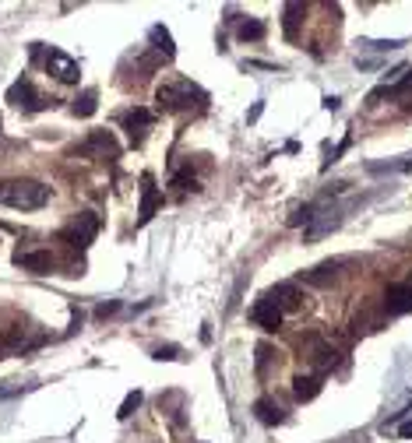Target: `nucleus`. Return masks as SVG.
Here are the masks:
<instances>
[{
	"instance_id": "nucleus-16",
	"label": "nucleus",
	"mask_w": 412,
	"mask_h": 443,
	"mask_svg": "<svg viewBox=\"0 0 412 443\" xmlns=\"http://www.w3.org/2000/svg\"><path fill=\"white\" fill-rule=\"evenodd\" d=\"M148 39L155 43V50H159L166 60H173V57H176V46H173V36H169V29H166V25H152V29H148Z\"/></svg>"
},
{
	"instance_id": "nucleus-5",
	"label": "nucleus",
	"mask_w": 412,
	"mask_h": 443,
	"mask_svg": "<svg viewBox=\"0 0 412 443\" xmlns=\"http://www.w3.org/2000/svg\"><path fill=\"white\" fill-rule=\"evenodd\" d=\"M46 71H50L57 81H64V85H74V81L81 78L78 60H74V57H67L64 50H46Z\"/></svg>"
},
{
	"instance_id": "nucleus-8",
	"label": "nucleus",
	"mask_w": 412,
	"mask_h": 443,
	"mask_svg": "<svg viewBox=\"0 0 412 443\" xmlns=\"http://www.w3.org/2000/svg\"><path fill=\"white\" fill-rule=\"evenodd\" d=\"M384 313H387V317H405V313H412V289H408V285H387V289H384Z\"/></svg>"
},
{
	"instance_id": "nucleus-1",
	"label": "nucleus",
	"mask_w": 412,
	"mask_h": 443,
	"mask_svg": "<svg viewBox=\"0 0 412 443\" xmlns=\"http://www.w3.org/2000/svg\"><path fill=\"white\" fill-rule=\"evenodd\" d=\"M50 200V186L39 179H8L0 183V204L18 207V211H36Z\"/></svg>"
},
{
	"instance_id": "nucleus-17",
	"label": "nucleus",
	"mask_w": 412,
	"mask_h": 443,
	"mask_svg": "<svg viewBox=\"0 0 412 443\" xmlns=\"http://www.w3.org/2000/svg\"><path fill=\"white\" fill-rule=\"evenodd\" d=\"M254 411H258V418L265 422V425H279V422H286V415H282V408L272 401V397H261L258 404H254Z\"/></svg>"
},
{
	"instance_id": "nucleus-28",
	"label": "nucleus",
	"mask_w": 412,
	"mask_h": 443,
	"mask_svg": "<svg viewBox=\"0 0 412 443\" xmlns=\"http://www.w3.org/2000/svg\"><path fill=\"white\" fill-rule=\"evenodd\" d=\"M4 394H8V387H0V397H4Z\"/></svg>"
},
{
	"instance_id": "nucleus-23",
	"label": "nucleus",
	"mask_w": 412,
	"mask_h": 443,
	"mask_svg": "<svg viewBox=\"0 0 412 443\" xmlns=\"http://www.w3.org/2000/svg\"><path fill=\"white\" fill-rule=\"evenodd\" d=\"M155 359H180V348L176 345H159L155 348Z\"/></svg>"
},
{
	"instance_id": "nucleus-3",
	"label": "nucleus",
	"mask_w": 412,
	"mask_h": 443,
	"mask_svg": "<svg viewBox=\"0 0 412 443\" xmlns=\"http://www.w3.org/2000/svg\"><path fill=\"white\" fill-rule=\"evenodd\" d=\"M95 233H99V214L95 211H81V214H74V226L64 229V240L74 250H88V243L95 240Z\"/></svg>"
},
{
	"instance_id": "nucleus-14",
	"label": "nucleus",
	"mask_w": 412,
	"mask_h": 443,
	"mask_svg": "<svg viewBox=\"0 0 412 443\" xmlns=\"http://www.w3.org/2000/svg\"><path fill=\"white\" fill-rule=\"evenodd\" d=\"M303 15H307L303 4H286V8H282V32H286L289 43L300 39V22H303Z\"/></svg>"
},
{
	"instance_id": "nucleus-10",
	"label": "nucleus",
	"mask_w": 412,
	"mask_h": 443,
	"mask_svg": "<svg viewBox=\"0 0 412 443\" xmlns=\"http://www.w3.org/2000/svg\"><path fill=\"white\" fill-rule=\"evenodd\" d=\"M251 317H254V324H258L261 331H279V327H282V310H279L268 296H261V299L254 303Z\"/></svg>"
},
{
	"instance_id": "nucleus-11",
	"label": "nucleus",
	"mask_w": 412,
	"mask_h": 443,
	"mask_svg": "<svg viewBox=\"0 0 412 443\" xmlns=\"http://www.w3.org/2000/svg\"><path fill=\"white\" fill-rule=\"evenodd\" d=\"M349 261H324V264H317V268H310L307 275H303V282L307 285H317V289H324V285H331V282H338V271L345 268Z\"/></svg>"
},
{
	"instance_id": "nucleus-25",
	"label": "nucleus",
	"mask_w": 412,
	"mask_h": 443,
	"mask_svg": "<svg viewBox=\"0 0 412 443\" xmlns=\"http://www.w3.org/2000/svg\"><path fill=\"white\" fill-rule=\"evenodd\" d=\"M338 106H342V102H338V99H335V95H328V99H324V109H328V113H335V109H338Z\"/></svg>"
},
{
	"instance_id": "nucleus-22",
	"label": "nucleus",
	"mask_w": 412,
	"mask_h": 443,
	"mask_svg": "<svg viewBox=\"0 0 412 443\" xmlns=\"http://www.w3.org/2000/svg\"><path fill=\"white\" fill-rule=\"evenodd\" d=\"M4 341H8V345H22V341H25V327H22V324H15V327L4 334Z\"/></svg>"
},
{
	"instance_id": "nucleus-30",
	"label": "nucleus",
	"mask_w": 412,
	"mask_h": 443,
	"mask_svg": "<svg viewBox=\"0 0 412 443\" xmlns=\"http://www.w3.org/2000/svg\"><path fill=\"white\" fill-rule=\"evenodd\" d=\"M408 109H412V102H408Z\"/></svg>"
},
{
	"instance_id": "nucleus-27",
	"label": "nucleus",
	"mask_w": 412,
	"mask_h": 443,
	"mask_svg": "<svg viewBox=\"0 0 412 443\" xmlns=\"http://www.w3.org/2000/svg\"><path fill=\"white\" fill-rule=\"evenodd\" d=\"M261 109H265V102H254V109H251V116H247V120H251V123H254V120H258V116H261Z\"/></svg>"
},
{
	"instance_id": "nucleus-31",
	"label": "nucleus",
	"mask_w": 412,
	"mask_h": 443,
	"mask_svg": "<svg viewBox=\"0 0 412 443\" xmlns=\"http://www.w3.org/2000/svg\"><path fill=\"white\" fill-rule=\"evenodd\" d=\"M0 359H4V355H0Z\"/></svg>"
},
{
	"instance_id": "nucleus-4",
	"label": "nucleus",
	"mask_w": 412,
	"mask_h": 443,
	"mask_svg": "<svg viewBox=\"0 0 412 443\" xmlns=\"http://www.w3.org/2000/svg\"><path fill=\"white\" fill-rule=\"evenodd\" d=\"M8 102L18 106V109H25V113H39V109H46V99L36 92V85H32L29 78H18V81L8 88Z\"/></svg>"
},
{
	"instance_id": "nucleus-18",
	"label": "nucleus",
	"mask_w": 412,
	"mask_h": 443,
	"mask_svg": "<svg viewBox=\"0 0 412 443\" xmlns=\"http://www.w3.org/2000/svg\"><path fill=\"white\" fill-rule=\"evenodd\" d=\"M95 106H99V92H95V88H85V92L74 99L71 113H74V116H92V113H95Z\"/></svg>"
},
{
	"instance_id": "nucleus-13",
	"label": "nucleus",
	"mask_w": 412,
	"mask_h": 443,
	"mask_svg": "<svg viewBox=\"0 0 412 443\" xmlns=\"http://www.w3.org/2000/svg\"><path fill=\"white\" fill-rule=\"evenodd\" d=\"M15 261H18L25 271H32V275H50V271H53V264H57L50 250H32V254H22V250H18V257H15Z\"/></svg>"
},
{
	"instance_id": "nucleus-15",
	"label": "nucleus",
	"mask_w": 412,
	"mask_h": 443,
	"mask_svg": "<svg viewBox=\"0 0 412 443\" xmlns=\"http://www.w3.org/2000/svg\"><path fill=\"white\" fill-rule=\"evenodd\" d=\"M293 394H296L300 401H314V397L321 394V376H317V373H307V376L300 373V376L293 380Z\"/></svg>"
},
{
	"instance_id": "nucleus-20",
	"label": "nucleus",
	"mask_w": 412,
	"mask_h": 443,
	"mask_svg": "<svg viewBox=\"0 0 412 443\" xmlns=\"http://www.w3.org/2000/svg\"><path fill=\"white\" fill-rule=\"evenodd\" d=\"M310 345H314V348H310V359H314L321 369H328V366L335 362V348H331V345H324V341H317V338H314Z\"/></svg>"
},
{
	"instance_id": "nucleus-6",
	"label": "nucleus",
	"mask_w": 412,
	"mask_h": 443,
	"mask_svg": "<svg viewBox=\"0 0 412 443\" xmlns=\"http://www.w3.org/2000/svg\"><path fill=\"white\" fill-rule=\"evenodd\" d=\"M159 204H162V190L155 186L152 172H145V176H141V207H138V226H148L152 214L159 211Z\"/></svg>"
},
{
	"instance_id": "nucleus-29",
	"label": "nucleus",
	"mask_w": 412,
	"mask_h": 443,
	"mask_svg": "<svg viewBox=\"0 0 412 443\" xmlns=\"http://www.w3.org/2000/svg\"><path fill=\"white\" fill-rule=\"evenodd\" d=\"M405 285H408V289H412V278H408V282H405Z\"/></svg>"
},
{
	"instance_id": "nucleus-26",
	"label": "nucleus",
	"mask_w": 412,
	"mask_h": 443,
	"mask_svg": "<svg viewBox=\"0 0 412 443\" xmlns=\"http://www.w3.org/2000/svg\"><path fill=\"white\" fill-rule=\"evenodd\" d=\"M398 436H401V439H408V436H412V418H408V422H401V429H398Z\"/></svg>"
},
{
	"instance_id": "nucleus-21",
	"label": "nucleus",
	"mask_w": 412,
	"mask_h": 443,
	"mask_svg": "<svg viewBox=\"0 0 412 443\" xmlns=\"http://www.w3.org/2000/svg\"><path fill=\"white\" fill-rule=\"evenodd\" d=\"M138 404H141V390H131V394L124 397V404H120L117 415H120V418H131V415L138 411Z\"/></svg>"
},
{
	"instance_id": "nucleus-24",
	"label": "nucleus",
	"mask_w": 412,
	"mask_h": 443,
	"mask_svg": "<svg viewBox=\"0 0 412 443\" xmlns=\"http://www.w3.org/2000/svg\"><path fill=\"white\" fill-rule=\"evenodd\" d=\"M117 310H120V303H102V306L95 310V317H99V320H106V317H113Z\"/></svg>"
},
{
	"instance_id": "nucleus-9",
	"label": "nucleus",
	"mask_w": 412,
	"mask_h": 443,
	"mask_svg": "<svg viewBox=\"0 0 412 443\" xmlns=\"http://www.w3.org/2000/svg\"><path fill=\"white\" fill-rule=\"evenodd\" d=\"M152 123H155V113H152V109H145V106H134V109L124 116V127H127V134H131V141H134V144H141V141H145V134L152 130Z\"/></svg>"
},
{
	"instance_id": "nucleus-2",
	"label": "nucleus",
	"mask_w": 412,
	"mask_h": 443,
	"mask_svg": "<svg viewBox=\"0 0 412 443\" xmlns=\"http://www.w3.org/2000/svg\"><path fill=\"white\" fill-rule=\"evenodd\" d=\"M155 102H159L162 113H187V109L204 106L208 95H204L197 85H190V81H169V85H159Z\"/></svg>"
},
{
	"instance_id": "nucleus-19",
	"label": "nucleus",
	"mask_w": 412,
	"mask_h": 443,
	"mask_svg": "<svg viewBox=\"0 0 412 443\" xmlns=\"http://www.w3.org/2000/svg\"><path fill=\"white\" fill-rule=\"evenodd\" d=\"M237 36H240V43H258V39H265V22L247 18V22L237 29Z\"/></svg>"
},
{
	"instance_id": "nucleus-12",
	"label": "nucleus",
	"mask_w": 412,
	"mask_h": 443,
	"mask_svg": "<svg viewBox=\"0 0 412 443\" xmlns=\"http://www.w3.org/2000/svg\"><path fill=\"white\" fill-rule=\"evenodd\" d=\"M81 155H109V158H117L120 148H117V141H113L109 130H92L88 141L81 144Z\"/></svg>"
},
{
	"instance_id": "nucleus-7",
	"label": "nucleus",
	"mask_w": 412,
	"mask_h": 443,
	"mask_svg": "<svg viewBox=\"0 0 412 443\" xmlns=\"http://www.w3.org/2000/svg\"><path fill=\"white\" fill-rule=\"evenodd\" d=\"M265 296H268V299L282 310V317H286V313H296V310L303 306V292H300L293 282H279V285H275V289H268Z\"/></svg>"
}]
</instances>
